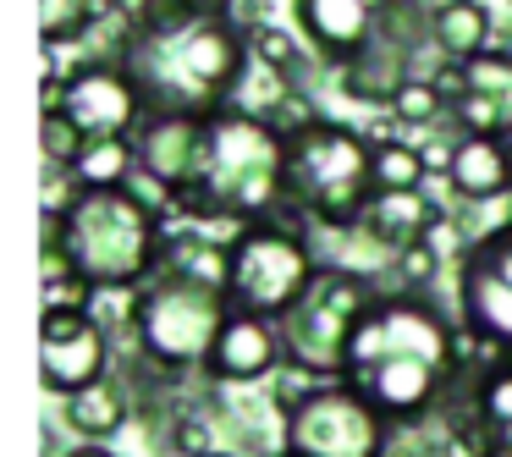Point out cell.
<instances>
[{
	"instance_id": "obj_24",
	"label": "cell",
	"mask_w": 512,
	"mask_h": 457,
	"mask_svg": "<svg viewBox=\"0 0 512 457\" xmlns=\"http://www.w3.org/2000/svg\"><path fill=\"white\" fill-rule=\"evenodd\" d=\"M89 144H94V138L83 133V127L72 122L67 111H45V116H39V149H45V160H50L56 171H72Z\"/></svg>"
},
{
	"instance_id": "obj_26",
	"label": "cell",
	"mask_w": 512,
	"mask_h": 457,
	"mask_svg": "<svg viewBox=\"0 0 512 457\" xmlns=\"http://www.w3.org/2000/svg\"><path fill=\"white\" fill-rule=\"evenodd\" d=\"M248 56H254V67L287 72V78L303 67V45L287 34V28H276V23H265V28H254V34H248Z\"/></svg>"
},
{
	"instance_id": "obj_3",
	"label": "cell",
	"mask_w": 512,
	"mask_h": 457,
	"mask_svg": "<svg viewBox=\"0 0 512 457\" xmlns=\"http://www.w3.org/2000/svg\"><path fill=\"white\" fill-rule=\"evenodd\" d=\"M375 138L342 122H320L287 144V188L325 232H364L375 204Z\"/></svg>"
},
{
	"instance_id": "obj_32",
	"label": "cell",
	"mask_w": 512,
	"mask_h": 457,
	"mask_svg": "<svg viewBox=\"0 0 512 457\" xmlns=\"http://www.w3.org/2000/svg\"><path fill=\"white\" fill-rule=\"evenodd\" d=\"M204 12H226V6H232V0H199Z\"/></svg>"
},
{
	"instance_id": "obj_29",
	"label": "cell",
	"mask_w": 512,
	"mask_h": 457,
	"mask_svg": "<svg viewBox=\"0 0 512 457\" xmlns=\"http://www.w3.org/2000/svg\"><path fill=\"white\" fill-rule=\"evenodd\" d=\"M61 457H116L111 446H100V441H78V446H67Z\"/></svg>"
},
{
	"instance_id": "obj_20",
	"label": "cell",
	"mask_w": 512,
	"mask_h": 457,
	"mask_svg": "<svg viewBox=\"0 0 512 457\" xmlns=\"http://www.w3.org/2000/svg\"><path fill=\"white\" fill-rule=\"evenodd\" d=\"M83 193H111V188H133L138 177V144L133 138H94L83 149V160L72 166Z\"/></svg>"
},
{
	"instance_id": "obj_11",
	"label": "cell",
	"mask_w": 512,
	"mask_h": 457,
	"mask_svg": "<svg viewBox=\"0 0 512 457\" xmlns=\"http://www.w3.org/2000/svg\"><path fill=\"white\" fill-rule=\"evenodd\" d=\"M287 369V336H281V320H265V314H243L232 309L215 336L210 358H204V380L210 386H254L265 375H281Z\"/></svg>"
},
{
	"instance_id": "obj_18",
	"label": "cell",
	"mask_w": 512,
	"mask_h": 457,
	"mask_svg": "<svg viewBox=\"0 0 512 457\" xmlns=\"http://www.w3.org/2000/svg\"><path fill=\"white\" fill-rule=\"evenodd\" d=\"M457 413H468V419L496 441V452L512 457V347L463 391V408Z\"/></svg>"
},
{
	"instance_id": "obj_1",
	"label": "cell",
	"mask_w": 512,
	"mask_h": 457,
	"mask_svg": "<svg viewBox=\"0 0 512 457\" xmlns=\"http://www.w3.org/2000/svg\"><path fill=\"white\" fill-rule=\"evenodd\" d=\"M122 67L138 78L149 111H193V116H221L237 105L243 78L254 67L248 34L226 12L182 28L166 39H138L122 34Z\"/></svg>"
},
{
	"instance_id": "obj_25",
	"label": "cell",
	"mask_w": 512,
	"mask_h": 457,
	"mask_svg": "<svg viewBox=\"0 0 512 457\" xmlns=\"http://www.w3.org/2000/svg\"><path fill=\"white\" fill-rule=\"evenodd\" d=\"M391 116H397L402 127H435L441 116H452V105L441 100V89L424 78H408L402 83V94L391 100Z\"/></svg>"
},
{
	"instance_id": "obj_36",
	"label": "cell",
	"mask_w": 512,
	"mask_h": 457,
	"mask_svg": "<svg viewBox=\"0 0 512 457\" xmlns=\"http://www.w3.org/2000/svg\"><path fill=\"white\" fill-rule=\"evenodd\" d=\"M111 6H122V0H111Z\"/></svg>"
},
{
	"instance_id": "obj_30",
	"label": "cell",
	"mask_w": 512,
	"mask_h": 457,
	"mask_svg": "<svg viewBox=\"0 0 512 457\" xmlns=\"http://www.w3.org/2000/svg\"><path fill=\"white\" fill-rule=\"evenodd\" d=\"M364 6H369V12H375V17H386L391 6H397V0H364Z\"/></svg>"
},
{
	"instance_id": "obj_34",
	"label": "cell",
	"mask_w": 512,
	"mask_h": 457,
	"mask_svg": "<svg viewBox=\"0 0 512 457\" xmlns=\"http://www.w3.org/2000/svg\"><path fill=\"white\" fill-rule=\"evenodd\" d=\"M276 457H298V452H276Z\"/></svg>"
},
{
	"instance_id": "obj_12",
	"label": "cell",
	"mask_w": 512,
	"mask_h": 457,
	"mask_svg": "<svg viewBox=\"0 0 512 457\" xmlns=\"http://www.w3.org/2000/svg\"><path fill=\"white\" fill-rule=\"evenodd\" d=\"M111 347H116V336L105 331L100 320H89L72 336H56V342H39V375H45V391H56V397L67 402V397H78V391L111 380V369H116Z\"/></svg>"
},
{
	"instance_id": "obj_10",
	"label": "cell",
	"mask_w": 512,
	"mask_h": 457,
	"mask_svg": "<svg viewBox=\"0 0 512 457\" xmlns=\"http://www.w3.org/2000/svg\"><path fill=\"white\" fill-rule=\"evenodd\" d=\"M210 122L215 116L193 111H149V122L138 127V171L149 182L166 188V199L177 188H199L210 177Z\"/></svg>"
},
{
	"instance_id": "obj_17",
	"label": "cell",
	"mask_w": 512,
	"mask_h": 457,
	"mask_svg": "<svg viewBox=\"0 0 512 457\" xmlns=\"http://www.w3.org/2000/svg\"><path fill=\"white\" fill-rule=\"evenodd\" d=\"M496 17H490L485 0H435V23H430V39L446 61L468 67V61L490 56L496 50Z\"/></svg>"
},
{
	"instance_id": "obj_4",
	"label": "cell",
	"mask_w": 512,
	"mask_h": 457,
	"mask_svg": "<svg viewBox=\"0 0 512 457\" xmlns=\"http://www.w3.org/2000/svg\"><path fill=\"white\" fill-rule=\"evenodd\" d=\"M210 199L237 221H270L292 199L287 188V138L259 111H221L210 122Z\"/></svg>"
},
{
	"instance_id": "obj_31",
	"label": "cell",
	"mask_w": 512,
	"mask_h": 457,
	"mask_svg": "<svg viewBox=\"0 0 512 457\" xmlns=\"http://www.w3.org/2000/svg\"><path fill=\"white\" fill-rule=\"evenodd\" d=\"M496 50H501V56L512 61V34H496Z\"/></svg>"
},
{
	"instance_id": "obj_13",
	"label": "cell",
	"mask_w": 512,
	"mask_h": 457,
	"mask_svg": "<svg viewBox=\"0 0 512 457\" xmlns=\"http://www.w3.org/2000/svg\"><path fill=\"white\" fill-rule=\"evenodd\" d=\"M298 23L309 34V45L320 50L331 67L353 61L364 45H375L380 17L369 12L364 0H298Z\"/></svg>"
},
{
	"instance_id": "obj_5",
	"label": "cell",
	"mask_w": 512,
	"mask_h": 457,
	"mask_svg": "<svg viewBox=\"0 0 512 457\" xmlns=\"http://www.w3.org/2000/svg\"><path fill=\"white\" fill-rule=\"evenodd\" d=\"M226 314H232V303H226L221 292H204L182 276H155L138 292L133 347L149 369L182 380V375H193V369H204Z\"/></svg>"
},
{
	"instance_id": "obj_35",
	"label": "cell",
	"mask_w": 512,
	"mask_h": 457,
	"mask_svg": "<svg viewBox=\"0 0 512 457\" xmlns=\"http://www.w3.org/2000/svg\"><path fill=\"white\" fill-rule=\"evenodd\" d=\"M490 457H507V452H490Z\"/></svg>"
},
{
	"instance_id": "obj_23",
	"label": "cell",
	"mask_w": 512,
	"mask_h": 457,
	"mask_svg": "<svg viewBox=\"0 0 512 457\" xmlns=\"http://www.w3.org/2000/svg\"><path fill=\"white\" fill-rule=\"evenodd\" d=\"M441 281V237H419L402 254H391V287L402 292H430Z\"/></svg>"
},
{
	"instance_id": "obj_21",
	"label": "cell",
	"mask_w": 512,
	"mask_h": 457,
	"mask_svg": "<svg viewBox=\"0 0 512 457\" xmlns=\"http://www.w3.org/2000/svg\"><path fill=\"white\" fill-rule=\"evenodd\" d=\"M375 193H424V182H430V166H424V155L413 144H402V138H375Z\"/></svg>"
},
{
	"instance_id": "obj_27",
	"label": "cell",
	"mask_w": 512,
	"mask_h": 457,
	"mask_svg": "<svg viewBox=\"0 0 512 457\" xmlns=\"http://www.w3.org/2000/svg\"><path fill=\"white\" fill-rule=\"evenodd\" d=\"M265 122H270V127H276V133H281V138H287V144H292V138H303V133H309V127H320L325 116L314 111L309 89H292L287 100H276V105H270V111H265Z\"/></svg>"
},
{
	"instance_id": "obj_33",
	"label": "cell",
	"mask_w": 512,
	"mask_h": 457,
	"mask_svg": "<svg viewBox=\"0 0 512 457\" xmlns=\"http://www.w3.org/2000/svg\"><path fill=\"white\" fill-rule=\"evenodd\" d=\"M215 457H237V452H215Z\"/></svg>"
},
{
	"instance_id": "obj_2",
	"label": "cell",
	"mask_w": 512,
	"mask_h": 457,
	"mask_svg": "<svg viewBox=\"0 0 512 457\" xmlns=\"http://www.w3.org/2000/svg\"><path fill=\"white\" fill-rule=\"evenodd\" d=\"M67 248L94 292H144L166 265V215L138 188L83 193L67 210Z\"/></svg>"
},
{
	"instance_id": "obj_6",
	"label": "cell",
	"mask_w": 512,
	"mask_h": 457,
	"mask_svg": "<svg viewBox=\"0 0 512 457\" xmlns=\"http://www.w3.org/2000/svg\"><path fill=\"white\" fill-rule=\"evenodd\" d=\"M380 281L364 276L353 265H325L320 281L309 287V298L281 320L287 336V364L309 369L314 380H347V342H353L358 320L375 309Z\"/></svg>"
},
{
	"instance_id": "obj_15",
	"label": "cell",
	"mask_w": 512,
	"mask_h": 457,
	"mask_svg": "<svg viewBox=\"0 0 512 457\" xmlns=\"http://www.w3.org/2000/svg\"><path fill=\"white\" fill-rule=\"evenodd\" d=\"M446 188L468 204H496L512 193V149L507 138H457Z\"/></svg>"
},
{
	"instance_id": "obj_28",
	"label": "cell",
	"mask_w": 512,
	"mask_h": 457,
	"mask_svg": "<svg viewBox=\"0 0 512 457\" xmlns=\"http://www.w3.org/2000/svg\"><path fill=\"white\" fill-rule=\"evenodd\" d=\"M39 298H45V314H50V309L94 314V298H100V292H94L83 276H61V281H45V292H39Z\"/></svg>"
},
{
	"instance_id": "obj_8",
	"label": "cell",
	"mask_w": 512,
	"mask_h": 457,
	"mask_svg": "<svg viewBox=\"0 0 512 457\" xmlns=\"http://www.w3.org/2000/svg\"><path fill=\"white\" fill-rule=\"evenodd\" d=\"M391 430H397V424H391L364 391L347 386V380H331V386H320L287 419L281 452H298V457H391Z\"/></svg>"
},
{
	"instance_id": "obj_14",
	"label": "cell",
	"mask_w": 512,
	"mask_h": 457,
	"mask_svg": "<svg viewBox=\"0 0 512 457\" xmlns=\"http://www.w3.org/2000/svg\"><path fill=\"white\" fill-rule=\"evenodd\" d=\"M441 226H452V210L430 193H375V204L364 215V237L386 254H402L408 243L435 237Z\"/></svg>"
},
{
	"instance_id": "obj_16",
	"label": "cell",
	"mask_w": 512,
	"mask_h": 457,
	"mask_svg": "<svg viewBox=\"0 0 512 457\" xmlns=\"http://www.w3.org/2000/svg\"><path fill=\"white\" fill-rule=\"evenodd\" d=\"M408 78H413V72H408V50L386 45L380 34H375V45H364L353 61L336 67V89H342L347 100H358V105H391Z\"/></svg>"
},
{
	"instance_id": "obj_7",
	"label": "cell",
	"mask_w": 512,
	"mask_h": 457,
	"mask_svg": "<svg viewBox=\"0 0 512 457\" xmlns=\"http://www.w3.org/2000/svg\"><path fill=\"white\" fill-rule=\"evenodd\" d=\"M320 254H314L309 232L281 221H254L232 248V292L226 303L243 314H265V320H287L309 287L320 281Z\"/></svg>"
},
{
	"instance_id": "obj_19",
	"label": "cell",
	"mask_w": 512,
	"mask_h": 457,
	"mask_svg": "<svg viewBox=\"0 0 512 457\" xmlns=\"http://www.w3.org/2000/svg\"><path fill=\"white\" fill-rule=\"evenodd\" d=\"M61 419H67L72 435H83V441H111V435H122V424L133 419V397H127L122 380H100V386L78 391V397L61 402Z\"/></svg>"
},
{
	"instance_id": "obj_22",
	"label": "cell",
	"mask_w": 512,
	"mask_h": 457,
	"mask_svg": "<svg viewBox=\"0 0 512 457\" xmlns=\"http://www.w3.org/2000/svg\"><path fill=\"white\" fill-rule=\"evenodd\" d=\"M105 6L111 0H39V17H45V50H72L78 39H89L100 28Z\"/></svg>"
},
{
	"instance_id": "obj_9",
	"label": "cell",
	"mask_w": 512,
	"mask_h": 457,
	"mask_svg": "<svg viewBox=\"0 0 512 457\" xmlns=\"http://www.w3.org/2000/svg\"><path fill=\"white\" fill-rule=\"evenodd\" d=\"M45 111H67L89 138H138V127L149 122L144 89L116 56L67 67L61 89H45Z\"/></svg>"
}]
</instances>
